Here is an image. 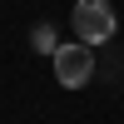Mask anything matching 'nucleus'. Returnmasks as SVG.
I'll return each mask as SVG.
<instances>
[{"instance_id": "nucleus-2", "label": "nucleus", "mask_w": 124, "mask_h": 124, "mask_svg": "<svg viewBox=\"0 0 124 124\" xmlns=\"http://www.w3.org/2000/svg\"><path fill=\"white\" fill-rule=\"evenodd\" d=\"M50 60H55V79H60L65 89H79V85L94 79V50L79 45V40H75V45H60Z\"/></svg>"}, {"instance_id": "nucleus-3", "label": "nucleus", "mask_w": 124, "mask_h": 124, "mask_svg": "<svg viewBox=\"0 0 124 124\" xmlns=\"http://www.w3.org/2000/svg\"><path fill=\"white\" fill-rule=\"evenodd\" d=\"M30 45H35L40 55H55V50H60V40H55V25H45V20H40V25L30 30Z\"/></svg>"}, {"instance_id": "nucleus-1", "label": "nucleus", "mask_w": 124, "mask_h": 124, "mask_svg": "<svg viewBox=\"0 0 124 124\" xmlns=\"http://www.w3.org/2000/svg\"><path fill=\"white\" fill-rule=\"evenodd\" d=\"M70 25H75V40L79 45H104V40H114L119 30V15L109 0H75V15H70Z\"/></svg>"}]
</instances>
